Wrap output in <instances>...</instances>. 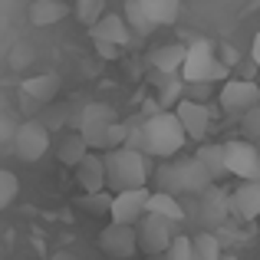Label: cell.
Returning <instances> with one entry per match:
<instances>
[{
  "instance_id": "obj_1",
  "label": "cell",
  "mask_w": 260,
  "mask_h": 260,
  "mask_svg": "<svg viewBox=\"0 0 260 260\" xmlns=\"http://www.w3.org/2000/svg\"><path fill=\"white\" fill-rule=\"evenodd\" d=\"M155 181H158L161 191L198 198L214 184V175L208 172V165L198 155H188V158H165L155 172Z\"/></svg>"
},
{
  "instance_id": "obj_2",
  "label": "cell",
  "mask_w": 260,
  "mask_h": 260,
  "mask_svg": "<svg viewBox=\"0 0 260 260\" xmlns=\"http://www.w3.org/2000/svg\"><path fill=\"white\" fill-rule=\"evenodd\" d=\"M184 139H188V128L181 125L175 109H161L145 119V152L155 155L158 161L175 158L184 148Z\"/></svg>"
},
{
  "instance_id": "obj_3",
  "label": "cell",
  "mask_w": 260,
  "mask_h": 260,
  "mask_svg": "<svg viewBox=\"0 0 260 260\" xmlns=\"http://www.w3.org/2000/svg\"><path fill=\"white\" fill-rule=\"evenodd\" d=\"M106 168H109V188L119 194L128 188H145L148 181V165H145V152L139 148H109L106 152Z\"/></svg>"
},
{
  "instance_id": "obj_4",
  "label": "cell",
  "mask_w": 260,
  "mask_h": 260,
  "mask_svg": "<svg viewBox=\"0 0 260 260\" xmlns=\"http://www.w3.org/2000/svg\"><path fill=\"white\" fill-rule=\"evenodd\" d=\"M13 152H17L20 161H26V165H33V161H40L46 152H50V125H46L43 119H26L20 122L17 135H13Z\"/></svg>"
},
{
  "instance_id": "obj_5",
  "label": "cell",
  "mask_w": 260,
  "mask_h": 260,
  "mask_svg": "<svg viewBox=\"0 0 260 260\" xmlns=\"http://www.w3.org/2000/svg\"><path fill=\"white\" fill-rule=\"evenodd\" d=\"M172 228H175V221H168V217L148 211V214L139 221V244H142V250H145L148 257H165L168 247H172V241L178 237Z\"/></svg>"
},
{
  "instance_id": "obj_6",
  "label": "cell",
  "mask_w": 260,
  "mask_h": 260,
  "mask_svg": "<svg viewBox=\"0 0 260 260\" xmlns=\"http://www.w3.org/2000/svg\"><path fill=\"white\" fill-rule=\"evenodd\" d=\"M99 247L115 260H132L135 250H142L139 244V224H119L109 221V228L99 234Z\"/></svg>"
},
{
  "instance_id": "obj_7",
  "label": "cell",
  "mask_w": 260,
  "mask_h": 260,
  "mask_svg": "<svg viewBox=\"0 0 260 260\" xmlns=\"http://www.w3.org/2000/svg\"><path fill=\"white\" fill-rule=\"evenodd\" d=\"M254 106H260V86L254 79H228L221 86V109L234 119H244Z\"/></svg>"
},
{
  "instance_id": "obj_8",
  "label": "cell",
  "mask_w": 260,
  "mask_h": 260,
  "mask_svg": "<svg viewBox=\"0 0 260 260\" xmlns=\"http://www.w3.org/2000/svg\"><path fill=\"white\" fill-rule=\"evenodd\" d=\"M228 152V172L241 181H257L260 178V145L250 139H241V142H228L224 145Z\"/></svg>"
},
{
  "instance_id": "obj_9",
  "label": "cell",
  "mask_w": 260,
  "mask_h": 260,
  "mask_svg": "<svg viewBox=\"0 0 260 260\" xmlns=\"http://www.w3.org/2000/svg\"><path fill=\"white\" fill-rule=\"evenodd\" d=\"M194 217L201 221V228H208V231H217L221 224H228L231 217V194H224L217 184H211L204 194H198V204H194Z\"/></svg>"
},
{
  "instance_id": "obj_10",
  "label": "cell",
  "mask_w": 260,
  "mask_h": 260,
  "mask_svg": "<svg viewBox=\"0 0 260 260\" xmlns=\"http://www.w3.org/2000/svg\"><path fill=\"white\" fill-rule=\"evenodd\" d=\"M148 198H152V191H148V188H128V191H119V194H115V204H112V214H109V221L139 224L142 217L148 214Z\"/></svg>"
},
{
  "instance_id": "obj_11",
  "label": "cell",
  "mask_w": 260,
  "mask_h": 260,
  "mask_svg": "<svg viewBox=\"0 0 260 260\" xmlns=\"http://www.w3.org/2000/svg\"><path fill=\"white\" fill-rule=\"evenodd\" d=\"M175 112H178V119H181V125L188 128V139H194V142L208 139V132H211V109L204 106V102H194V99L184 95V99L175 106Z\"/></svg>"
},
{
  "instance_id": "obj_12",
  "label": "cell",
  "mask_w": 260,
  "mask_h": 260,
  "mask_svg": "<svg viewBox=\"0 0 260 260\" xmlns=\"http://www.w3.org/2000/svg\"><path fill=\"white\" fill-rule=\"evenodd\" d=\"M76 181L86 191H106L109 188V168H106V155H95V148L76 165Z\"/></svg>"
},
{
  "instance_id": "obj_13",
  "label": "cell",
  "mask_w": 260,
  "mask_h": 260,
  "mask_svg": "<svg viewBox=\"0 0 260 260\" xmlns=\"http://www.w3.org/2000/svg\"><path fill=\"white\" fill-rule=\"evenodd\" d=\"M231 214H234V221H257L260 217V178L237 184V191L231 194Z\"/></svg>"
},
{
  "instance_id": "obj_14",
  "label": "cell",
  "mask_w": 260,
  "mask_h": 260,
  "mask_svg": "<svg viewBox=\"0 0 260 260\" xmlns=\"http://www.w3.org/2000/svg\"><path fill=\"white\" fill-rule=\"evenodd\" d=\"M89 33H92V40H109V43L119 46H125L132 40V26H128L125 13H102V20L89 26Z\"/></svg>"
},
{
  "instance_id": "obj_15",
  "label": "cell",
  "mask_w": 260,
  "mask_h": 260,
  "mask_svg": "<svg viewBox=\"0 0 260 260\" xmlns=\"http://www.w3.org/2000/svg\"><path fill=\"white\" fill-rule=\"evenodd\" d=\"M184 59H188V46L184 43H165L148 53V66L155 73H181Z\"/></svg>"
},
{
  "instance_id": "obj_16",
  "label": "cell",
  "mask_w": 260,
  "mask_h": 260,
  "mask_svg": "<svg viewBox=\"0 0 260 260\" xmlns=\"http://www.w3.org/2000/svg\"><path fill=\"white\" fill-rule=\"evenodd\" d=\"M89 152H92V148H89L86 135L76 132V128H73V132H66L63 139H59V145H56V158L63 161V165H70V168H76Z\"/></svg>"
},
{
  "instance_id": "obj_17",
  "label": "cell",
  "mask_w": 260,
  "mask_h": 260,
  "mask_svg": "<svg viewBox=\"0 0 260 260\" xmlns=\"http://www.w3.org/2000/svg\"><path fill=\"white\" fill-rule=\"evenodd\" d=\"M20 92H26V95H33L37 102H53L56 99V92H59V76L56 73H40V76H26L23 83H20Z\"/></svg>"
},
{
  "instance_id": "obj_18",
  "label": "cell",
  "mask_w": 260,
  "mask_h": 260,
  "mask_svg": "<svg viewBox=\"0 0 260 260\" xmlns=\"http://www.w3.org/2000/svg\"><path fill=\"white\" fill-rule=\"evenodd\" d=\"M26 13H30L33 26H50V23H59V20L70 17V7L63 0H33Z\"/></svg>"
},
{
  "instance_id": "obj_19",
  "label": "cell",
  "mask_w": 260,
  "mask_h": 260,
  "mask_svg": "<svg viewBox=\"0 0 260 260\" xmlns=\"http://www.w3.org/2000/svg\"><path fill=\"white\" fill-rule=\"evenodd\" d=\"M148 211L152 214H161V217H168V221H175V224H181L184 217H188V211H184V204L178 201V194H172V191H152V198H148Z\"/></svg>"
},
{
  "instance_id": "obj_20",
  "label": "cell",
  "mask_w": 260,
  "mask_h": 260,
  "mask_svg": "<svg viewBox=\"0 0 260 260\" xmlns=\"http://www.w3.org/2000/svg\"><path fill=\"white\" fill-rule=\"evenodd\" d=\"M188 92V83H184L181 73H158V102L161 109H175L178 102Z\"/></svg>"
},
{
  "instance_id": "obj_21",
  "label": "cell",
  "mask_w": 260,
  "mask_h": 260,
  "mask_svg": "<svg viewBox=\"0 0 260 260\" xmlns=\"http://www.w3.org/2000/svg\"><path fill=\"white\" fill-rule=\"evenodd\" d=\"M125 20H128V26H132V33H139V37H152V33L158 30V23L148 17V10L139 0H125Z\"/></svg>"
},
{
  "instance_id": "obj_22",
  "label": "cell",
  "mask_w": 260,
  "mask_h": 260,
  "mask_svg": "<svg viewBox=\"0 0 260 260\" xmlns=\"http://www.w3.org/2000/svg\"><path fill=\"white\" fill-rule=\"evenodd\" d=\"M142 7L148 10V17L155 20L158 26H168L178 20V13H181V0H139Z\"/></svg>"
},
{
  "instance_id": "obj_23",
  "label": "cell",
  "mask_w": 260,
  "mask_h": 260,
  "mask_svg": "<svg viewBox=\"0 0 260 260\" xmlns=\"http://www.w3.org/2000/svg\"><path fill=\"white\" fill-rule=\"evenodd\" d=\"M191 241H194V257L198 260H221L224 244H221V237H217L214 231L204 228L201 234H191Z\"/></svg>"
},
{
  "instance_id": "obj_24",
  "label": "cell",
  "mask_w": 260,
  "mask_h": 260,
  "mask_svg": "<svg viewBox=\"0 0 260 260\" xmlns=\"http://www.w3.org/2000/svg\"><path fill=\"white\" fill-rule=\"evenodd\" d=\"M198 158L208 165V172L214 175V181L224 178V175H231L228 172V152H224V145H214V142H211V145H201V148H198Z\"/></svg>"
},
{
  "instance_id": "obj_25",
  "label": "cell",
  "mask_w": 260,
  "mask_h": 260,
  "mask_svg": "<svg viewBox=\"0 0 260 260\" xmlns=\"http://www.w3.org/2000/svg\"><path fill=\"white\" fill-rule=\"evenodd\" d=\"M95 122H115V109L109 102H83L79 106V128L95 125Z\"/></svg>"
},
{
  "instance_id": "obj_26",
  "label": "cell",
  "mask_w": 260,
  "mask_h": 260,
  "mask_svg": "<svg viewBox=\"0 0 260 260\" xmlns=\"http://www.w3.org/2000/svg\"><path fill=\"white\" fill-rule=\"evenodd\" d=\"M112 204H115V194H109V188L106 191H89V194L83 198V208L89 211V214H95V217L112 214Z\"/></svg>"
},
{
  "instance_id": "obj_27",
  "label": "cell",
  "mask_w": 260,
  "mask_h": 260,
  "mask_svg": "<svg viewBox=\"0 0 260 260\" xmlns=\"http://www.w3.org/2000/svg\"><path fill=\"white\" fill-rule=\"evenodd\" d=\"M102 13H106V0H76V17L79 23L92 26L102 20Z\"/></svg>"
},
{
  "instance_id": "obj_28",
  "label": "cell",
  "mask_w": 260,
  "mask_h": 260,
  "mask_svg": "<svg viewBox=\"0 0 260 260\" xmlns=\"http://www.w3.org/2000/svg\"><path fill=\"white\" fill-rule=\"evenodd\" d=\"M20 194V178L13 172H0V208H10Z\"/></svg>"
},
{
  "instance_id": "obj_29",
  "label": "cell",
  "mask_w": 260,
  "mask_h": 260,
  "mask_svg": "<svg viewBox=\"0 0 260 260\" xmlns=\"http://www.w3.org/2000/svg\"><path fill=\"white\" fill-rule=\"evenodd\" d=\"M165 260H198L194 257V241H191V237H184V234H178L175 241H172V247H168Z\"/></svg>"
},
{
  "instance_id": "obj_30",
  "label": "cell",
  "mask_w": 260,
  "mask_h": 260,
  "mask_svg": "<svg viewBox=\"0 0 260 260\" xmlns=\"http://www.w3.org/2000/svg\"><path fill=\"white\" fill-rule=\"evenodd\" d=\"M241 122H244V135H247L250 142H257V145H260V106H254Z\"/></svg>"
},
{
  "instance_id": "obj_31",
  "label": "cell",
  "mask_w": 260,
  "mask_h": 260,
  "mask_svg": "<svg viewBox=\"0 0 260 260\" xmlns=\"http://www.w3.org/2000/svg\"><path fill=\"white\" fill-rule=\"evenodd\" d=\"M95 43V53H99L102 59H119L122 56V46L119 43H109V40H92Z\"/></svg>"
},
{
  "instance_id": "obj_32",
  "label": "cell",
  "mask_w": 260,
  "mask_h": 260,
  "mask_svg": "<svg viewBox=\"0 0 260 260\" xmlns=\"http://www.w3.org/2000/svg\"><path fill=\"white\" fill-rule=\"evenodd\" d=\"M17 128H20V122H13V115H4V122H0V142H13Z\"/></svg>"
},
{
  "instance_id": "obj_33",
  "label": "cell",
  "mask_w": 260,
  "mask_h": 260,
  "mask_svg": "<svg viewBox=\"0 0 260 260\" xmlns=\"http://www.w3.org/2000/svg\"><path fill=\"white\" fill-rule=\"evenodd\" d=\"M217 56H221L224 63L231 66V70H234V66L241 63V56H237V50H234V46H231V43H221V46H217Z\"/></svg>"
},
{
  "instance_id": "obj_34",
  "label": "cell",
  "mask_w": 260,
  "mask_h": 260,
  "mask_svg": "<svg viewBox=\"0 0 260 260\" xmlns=\"http://www.w3.org/2000/svg\"><path fill=\"white\" fill-rule=\"evenodd\" d=\"M30 59H33V46L30 43H20L17 53H13V66H23V63H30Z\"/></svg>"
},
{
  "instance_id": "obj_35",
  "label": "cell",
  "mask_w": 260,
  "mask_h": 260,
  "mask_svg": "<svg viewBox=\"0 0 260 260\" xmlns=\"http://www.w3.org/2000/svg\"><path fill=\"white\" fill-rule=\"evenodd\" d=\"M188 92H191V99H194V102H201L204 95L211 92V83H188Z\"/></svg>"
},
{
  "instance_id": "obj_36",
  "label": "cell",
  "mask_w": 260,
  "mask_h": 260,
  "mask_svg": "<svg viewBox=\"0 0 260 260\" xmlns=\"http://www.w3.org/2000/svg\"><path fill=\"white\" fill-rule=\"evenodd\" d=\"M250 59H254V66H260V33L254 37V43H250Z\"/></svg>"
},
{
  "instance_id": "obj_37",
  "label": "cell",
  "mask_w": 260,
  "mask_h": 260,
  "mask_svg": "<svg viewBox=\"0 0 260 260\" xmlns=\"http://www.w3.org/2000/svg\"><path fill=\"white\" fill-rule=\"evenodd\" d=\"M53 260H79V257L70 254V250H56V254H53Z\"/></svg>"
}]
</instances>
